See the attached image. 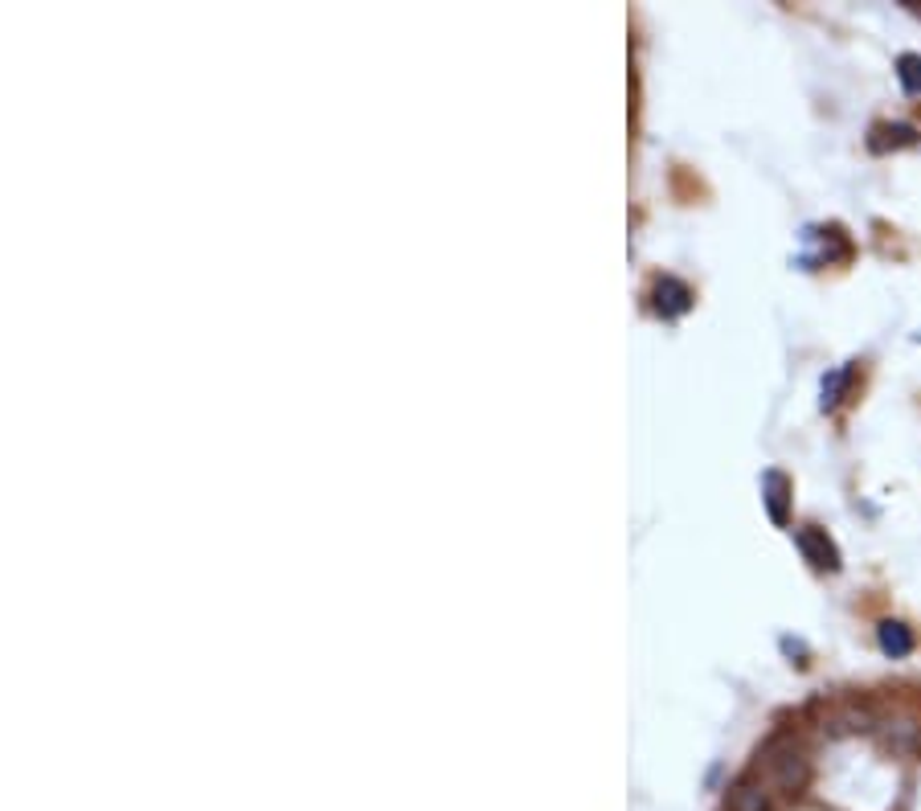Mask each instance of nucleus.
Returning <instances> with one entry per match:
<instances>
[{
	"label": "nucleus",
	"instance_id": "obj_1",
	"mask_svg": "<svg viewBox=\"0 0 921 811\" xmlns=\"http://www.w3.org/2000/svg\"><path fill=\"white\" fill-rule=\"evenodd\" d=\"M758 770L774 791L795 796V791H802V782H807V754H802V746L795 737H774V742H766V751H762Z\"/></svg>",
	"mask_w": 921,
	"mask_h": 811
},
{
	"label": "nucleus",
	"instance_id": "obj_2",
	"mask_svg": "<svg viewBox=\"0 0 921 811\" xmlns=\"http://www.w3.org/2000/svg\"><path fill=\"white\" fill-rule=\"evenodd\" d=\"M877 737H880V746L889 754H897V758H913V754L921 751V725L913 718L877 721Z\"/></svg>",
	"mask_w": 921,
	"mask_h": 811
},
{
	"label": "nucleus",
	"instance_id": "obj_3",
	"mask_svg": "<svg viewBox=\"0 0 921 811\" xmlns=\"http://www.w3.org/2000/svg\"><path fill=\"white\" fill-rule=\"evenodd\" d=\"M795 541H799L802 557H807L815 570H840V554H835L832 537H828L823 529L807 525V529H799V533H795Z\"/></svg>",
	"mask_w": 921,
	"mask_h": 811
},
{
	"label": "nucleus",
	"instance_id": "obj_4",
	"mask_svg": "<svg viewBox=\"0 0 921 811\" xmlns=\"http://www.w3.org/2000/svg\"><path fill=\"white\" fill-rule=\"evenodd\" d=\"M832 730L835 734H856V730H877V713L861 701H847L832 713Z\"/></svg>",
	"mask_w": 921,
	"mask_h": 811
},
{
	"label": "nucleus",
	"instance_id": "obj_5",
	"mask_svg": "<svg viewBox=\"0 0 921 811\" xmlns=\"http://www.w3.org/2000/svg\"><path fill=\"white\" fill-rule=\"evenodd\" d=\"M877 644L885 656H892V660H901V656H909L913 652V631L906 627V623H897V619H885L877 627Z\"/></svg>",
	"mask_w": 921,
	"mask_h": 811
},
{
	"label": "nucleus",
	"instance_id": "obj_6",
	"mask_svg": "<svg viewBox=\"0 0 921 811\" xmlns=\"http://www.w3.org/2000/svg\"><path fill=\"white\" fill-rule=\"evenodd\" d=\"M766 509H770V516L778 521V525H787V496H790V484L783 471H766Z\"/></svg>",
	"mask_w": 921,
	"mask_h": 811
},
{
	"label": "nucleus",
	"instance_id": "obj_7",
	"mask_svg": "<svg viewBox=\"0 0 921 811\" xmlns=\"http://www.w3.org/2000/svg\"><path fill=\"white\" fill-rule=\"evenodd\" d=\"M655 296H659V312L664 315H680L684 308H688V300H692V291H688L680 279H659Z\"/></svg>",
	"mask_w": 921,
	"mask_h": 811
},
{
	"label": "nucleus",
	"instance_id": "obj_8",
	"mask_svg": "<svg viewBox=\"0 0 921 811\" xmlns=\"http://www.w3.org/2000/svg\"><path fill=\"white\" fill-rule=\"evenodd\" d=\"M729 811H766V787H758V782H737L729 791Z\"/></svg>",
	"mask_w": 921,
	"mask_h": 811
},
{
	"label": "nucleus",
	"instance_id": "obj_9",
	"mask_svg": "<svg viewBox=\"0 0 921 811\" xmlns=\"http://www.w3.org/2000/svg\"><path fill=\"white\" fill-rule=\"evenodd\" d=\"M897 78L909 95H921V54H901L897 58Z\"/></svg>",
	"mask_w": 921,
	"mask_h": 811
},
{
	"label": "nucleus",
	"instance_id": "obj_10",
	"mask_svg": "<svg viewBox=\"0 0 921 811\" xmlns=\"http://www.w3.org/2000/svg\"><path fill=\"white\" fill-rule=\"evenodd\" d=\"M847 381H852V365L835 369L832 377H823V410L840 406V398H844V390H847Z\"/></svg>",
	"mask_w": 921,
	"mask_h": 811
},
{
	"label": "nucleus",
	"instance_id": "obj_11",
	"mask_svg": "<svg viewBox=\"0 0 921 811\" xmlns=\"http://www.w3.org/2000/svg\"><path fill=\"white\" fill-rule=\"evenodd\" d=\"M918 140V132L913 127H906V123H892V127H877L873 132V148H889V144H913Z\"/></svg>",
	"mask_w": 921,
	"mask_h": 811
}]
</instances>
